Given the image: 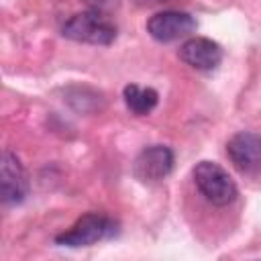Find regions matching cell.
<instances>
[{
    "mask_svg": "<svg viewBox=\"0 0 261 261\" xmlns=\"http://www.w3.org/2000/svg\"><path fill=\"white\" fill-rule=\"evenodd\" d=\"M118 232V222L106 214H98V212H88L82 218H77V222L55 237L57 245L63 247H90L96 245L100 241L112 239Z\"/></svg>",
    "mask_w": 261,
    "mask_h": 261,
    "instance_id": "obj_2",
    "label": "cell"
},
{
    "mask_svg": "<svg viewBox=\"0 0 261 261\" xmlns=\"http://www.w3.org/2000/svg\"><path fill=\"white\" fill-rule=\"evenodd\" d=\"M122 96H124L126 108L137 116L149 114L157 106V100H159V96L153 88H143V86H137V84H128L124 88Z\"/></svg>",
    "mask_w": 261,
    "mask_h": 261,
    "instance_id": "obj_9",
    "label": "cell"
},
{
    "mask_svg": "<svg viewBox=\"0 0 261 261\" xmlns=\"http://www.w3.org/2000/svg\"><path fill=\"white\" fill-rule=\"evenodd\" d=\"M139 4H143V6H155V4H163V2H167V0H137Z\"/></svg>",
    "mask_w": 261,
    "mask_h": 261,
    "instance_id": "obj_11",
    "label": "cell"
},
{
    "mask_svg": "<svg viewBox=\"0 0 261 261\" xmlns=\"http://www.w3.org/2000/svg\"><path fill=\"white\" fill-rule=\"evenodd\" d=\"M194 184L200 190V194L214 206H228L237 198V184L228 175L226 169H222L214 161H200L194 171Z\"/></svg>",
    "mask_w": 261,
    "mask_h": 261,
    "instance_id": "obj_3",
    "label": "cell"
},
{
    "mask_svg": "<svg viewBox=\"0 0 261 261\" xmlns=\"http://www.w3.org/2000/svg\"><path fill=\"white\" fill-rule=\"evenodd\" d=\"M194 29H196L194 16L179 10H163L147 20V33L159 43H171L184 39L190 33H194Z\"/></svg>",
    "mask_w": 261,
    "mask_h": 261,
    "instance_id": "obj_5",
    "label": "cell"
},
{
    "mask_svg": "<svg viewBox=\"0 0 261 261\" xmlns=\"http://www.w3.org/2000/svg\"><path fill=\"white\" fill-rule=\"evenodd\" d=\"M88 4V10H96V12H102V14H108L110 10H114L120 0H86Z\"/></svg>",
    "mask_w": 261,
    "mask_h": 261,
    "instance_id": "obj_10",
    "label": "cell"
},
{
    "mask_svg": "<svg viewBox=\"0 0 261 261\" xmlns=\"http://www.w3.org/2000/svg\"><path fill=\"white\" fill-rule=\"evenodd\" d=\"M179 59L194 69L210 71L222 61V49L216 41L206 37H192L179 47Z\"/></svg>",
    "mask_w": 261,
    "mask_h": 261,
    "instance_id": "obj_8",
    "label": "cell"
},
{
    "mask_svg": "<svg viewBox=\"0 0 261 261\" xmlns=\"http://www.w3.org/2000/svg\"><path fill=\"white\" fill-rule=\"evenodd\" d=\"M29 192L27 173L20 159L12 151H4L0 159V196L6 206L20 204Z\"/></svg>",
    "mask_w": 261,
    "mask_h": 261,
    "instance_id": "obj_7",
    "label": "cell"
},
{
    "mask_svg": "<svg viewBox=\"0 0 261 261\" xmlns=\"http://www.w3.org/2000/svg\"><path fill=\"white\" fill-rule=\"evenodd\" d=\"M226 155L241 173H255L261 169V135L241 130L226 143Z\"/></svg>",
    "mask_w": 261,
    "mask_h": 261,
    "instance_id": "obj_6",
    "label": "cell"
},
{
    "mask_svg": "<svg viewBox=\"0 0 261 261\" xmlns=\"http://www.w3.org/2000/svg\"><path fill=\"white\" fill-rule=\"evenodd\" d=\"M173 169V151L165 145L145 147L133 163V175L143 184H159Z\"/></svg>",
    "mask_w": 261,
    "mask_h": 261,
    "instance_id": "obj_4",
    "label": "cell"
},
{
    "mask_svg": "<svg viewBox=\"0 0 261 261\" xmlns=\"http://www.w3.org/2000/svg\"><path fill=\"white\" fill-rule=\"evenodd\" d=\"M61 33L71 41L88 43V45H110L116 39L114 22L108 18V14H102L96 10L73 14L63 24Z\"/></svg>",
    "mask_w": 261,
    "mask_h": 261,
    "instance_id": "obj_1",
    "label": "cell"
}]
</instances>
